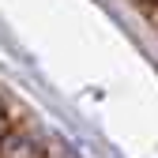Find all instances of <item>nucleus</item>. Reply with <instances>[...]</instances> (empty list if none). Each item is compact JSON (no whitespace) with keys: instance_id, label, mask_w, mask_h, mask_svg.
<instances>
[{"instance_id":"nucleus-1","label":"nucleus","mask_w":158,"mask_h":158,"mask_svg":"<svg viewBox=\"0 0 158 158\" xmlns=\"http://www.w3.org/2000/svg\"><path fill=\"white\" fill-rule=\"evenodd\" d=\"M0 158H45V147L30 132H8L0 139Z\"/></svg>"},{"instance_id":"nucleus-2","label":"nucleus","mask_w":158,"mask_h":158,"mask_svg":"<svg viewBox=\"0 0 158 158\" xmlns=\"http://www.w3.org/2000/svg\"><path fill=\"white\" fill-rule=\"evenodd\" d=\"M8 135V121H4V109H0V139Z\"/></svg>"},{"instance_id":"nucleus-3","label":"nucleus","mask_w":158,"mask_h":158,"mask_svg":"<svg viewBox=\"0 0 158 158\" xmlns=\"http://www.w3.org/2000/svg\"><path fill=\"white\" fill-rule=\"evenodd\" d=\"M147 4H158V0H147Z\"/></svg>"}]
</instances>
